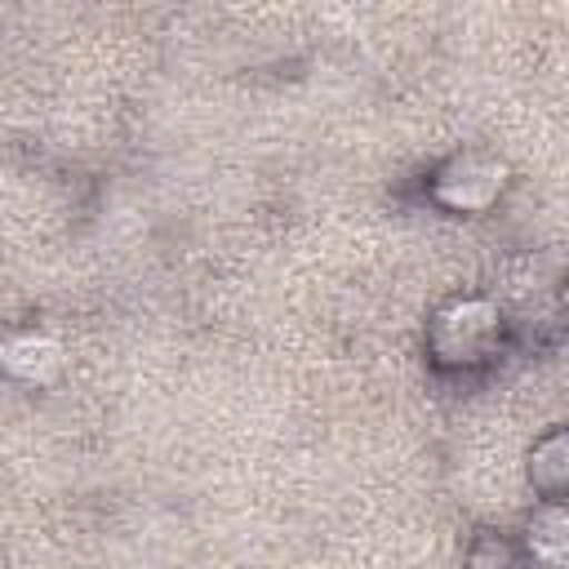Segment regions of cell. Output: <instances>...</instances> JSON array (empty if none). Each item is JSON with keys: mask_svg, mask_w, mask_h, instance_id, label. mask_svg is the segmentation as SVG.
Masks as SVG:
<instances>
[{"mask_svg": "<svg viewBox=\"0 0 569 569\" xmlns=\"http://www.w3.org/2000/svg\"><path fill=\"white\" fill-rule=\"evenodd\" d=\"M502 338V307L485 293L449 298L427 325V351L445 369H467L493 356Z\"/></svg>", "mask_w": 569, "mask_h": 569, "instance_id": "obj_1", "label": "cell"}, {"mask_svg": "<svg viewBox=\"0 0 569 569\" xmlns=\"http://www.w3.org/2000/svg\"><path fill=\"white\" fill-rule=\"evenodd\" d=\"M533 485L551 498L560 493V485H565V436L560 431H551L542 445H533Z\"/></svg>", "mask_w": 569, "mask_h": 569, "instance_id": "obj_5", "label": "cell"}, {"mask_svg": "<svg viewBox=\"0 0 569 569\" xmlns=\"http://www.w3.org/2000/svg\"><path fill=\"white\" fill-rule=\"evenodd\" d=\"M62 365H67L62 342L44 329H22L0 342V369L22 387H53L62 378Z\"/></svg>", "mask_w": 569, "mask_h": 569, "instance_id": "obj_3", "label": "cell"}, {"mask_svg": "<svg viewBox=\"0 0 569 569\" xmlns=\"http://www.w3.org/2000/svg\"><path fill=\"white\" fill-rule=\"evenodd\" d=\"M529 556L542 565V569H560L565 565V551H569V516L560 502H542L533 516H529Z\"/></svg>", "mask_w": 569, "mask_h": 569, "instance_id": "obj_4", "label": "cell"}, {"mask_svg": "<svg viewBox=\"0 0 569 569\" xmlns=\"http://www.w3.org/2000/svg\"><path fill=\"white\" fill-rule=\"evenodd\" d=\"M511 182V169L498 156L462 151L449 156L431 178V200L449 213H489Z\"/></svg>", "mask_w": 569, "mask_h": 569, "instance_id": "obj_2", "label": "cell"}]
</instances>
